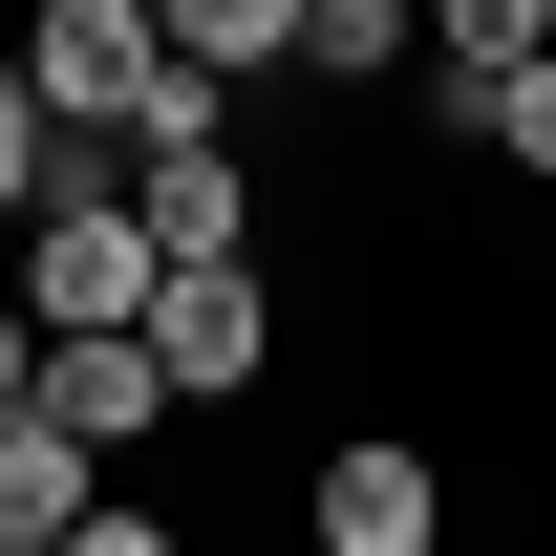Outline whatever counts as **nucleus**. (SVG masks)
<instances>
[{
	"label": "nucleus",
	"mask_w": 556,
	"mask_h": 556,
	"mask_svg": "<svg viewBox=\"0 0 556 556\" xmlns=\"http://www.w3.org/2000/svg\"><path fill=\"white\" fill-rule=\"evenodd\" d=\"M86 514H108V450L43 428V407H0V556H65Z\"/></svg>",
	"instance_id": "nucleus-6"
},
{
	"label": "nucleus",
	"mask_w": 556,
	"mask_h": 556,
	"mask_svg": "<svg viewBox=\"0 0 556 556\" xmlns=\"http://www.w3.org/2000/svg\"><path fill=\"white\" fill-rule=\"evenodd\" d=\"M65 556H193V535H172V514H150V492H108V514H86Z\"/></svg>",
	"instance_id": "nucleus-12"
},
{
	"label": "nucleus",
	"mask_w": 556,
	"mask_h": 556,
	"mask_svg": "<svg viewBox=\"0 0 556 556\" xmlns=\"http://www.w3.org/2000/svg\"><path fill=\"white\" fill-rule=\"evenodd\" d=\"M0 257H22V300H43V343H108V321H150V278H172L129 193H43Z\"/></svg>",
	"instance_id": "nucleus-1"
},
{
	"label": "nucleus",
	"mask_w": 556,
	"mask_h": 556,
	"mask_svg": "<svg viewBox=\"0 0 556 556\" xmlns=\"http://www.w3.org/2000/svg\"><path fill=\"white\" fill-rule=\"evenodd\" d=\"M0 407H43V300L0 278Z\"/></svg>",
	"instance_id": "nucleus-13"
},
{
	"label": "nucleus",
	"mask_w": 556,
	"mask_h": 556,
	"mask_svg": "<svg viewBox=\"0 0 556 556\" xmlns=\"http://www.w3.org/2000/svg\"><path fill=\"white\" fill-rule=\"evenodd\" d=\"M150 22H172V65H214V86L300 65V0H150Z\"/></svg>",
	"instance_id": "nucleus-10"
},
{
	"label": "nucleus",
	"mask_w": 556,
	"mask_h": 556,
	"mask_svg": "<svg viewBox=\"0 0 556 556\" xmlns=\"http://www.w3.org/2000/svg\"><path fill=\"white\" fill-rule=\"evenodd\" d=\"M535 43H556V0H428V86H492Z\"/></svg>",
	"instance_id": "nucleus-11"
},
{
	"label": "nucleus",
	"mask_w": 556,
	"mask_h": 556,
	"mask_svg": "<svg viewBox=\"0 0 556 556\" xmlns=\"http://www.w3.org/2000/svg\"><path fill=\"white\" fill-rule=\"evenodd\" d=\"M428 129L492 150V172H556V43H535V65H492V86H428Z\"/></svg>",
	"instance_id": "nucleus-8"
},
{
	"label": "nucleus",
	"mask_w": 556,
	"mask_h": 556,
	"mask_svg": "<svg viewBox=\"0 0 556 556\" xmlns=\"http://www.w3.org/2000/svg\"><path fill=\"white\" fill-rule=\"evenodd\" d=\"M129 214H150V257H172V278L257 257V172H236V129H214V150H150V172H129Z\"/></svg>",
	"instance_id": "nucleus-4"
},
{
	"label": "nucleus",
	"mask_w": 556,
	"mask_h": 556,
	"mask_svg": "<svg viewBox=\"0 0 556 556\" xmlns=\"http://www.w3.org/2000/svg\"><path fill=\"white\" fill-rule=\"evenodd\" d=\"M300 65L321 86H407L428 65V0H300Z\"/></svg>",
	"instance_id": "nucleus-9"
},
{
	"label": "nucleus",
	"mask_w": 556,
	"mask_h": 556,
	"mask_svg": "<svg viewBox=\"0 0 556 556\" xmlns=\"http://www.w3.org/2000/svg\"><path fill=\"white\" fill-rule=\"evenodd\" d=\"M300 514H321V556H450V471H428L407 428H343L300 471Z\"/></svg>",
	"instance_id": "nucleus-2"
},
{
	"label": "nucleus",
	"mask_w": 556,
	"mask_h": 556,
	"mask_svg": "<svg viewBox=\"0 0 556 556\" xmlns=\"http://www.w3.org/2000/svg\"><path fill=\"white\" fill-rule=\"evenodd\" d=\"M150 364H172L193 407H257V386H278V300H257V257H214V278H150Z\"/></svg>",
	"instance_id": "nucleus-3"
},
{
	"label": "nucleus",
	"mask_w": 556,
	"mask_h": 556,
	"mask_svg": "<svg viewBox=\"0 0 556 556\" xmlns=\"http://www.w3.org/2000/svg\"><path fill=\"white\" fill-rule=\"evenodd\" d=\"M108 172H129V150H86L65 108L22 86V43H0V236H22V214H43V193H108Z\"/></svg>",
	"instance_id": "nucleus-7"
},
{
	"label": "nucleus",
	"mask_w": 556,
	"mask_h": 556,
	"mask_svg": "<svg viewBox=\"0 0 556 556\" xmlns=\"http://www.w3.org/2000/svg\"><path fill=\"white\" fill-rule=\"evenodd\" d=\"M172 407H193V386L150 364V321H108V343H43V428H86V450H150Z\"/></svg>",
	"instance_id": "nucleus-5"
}]
</instances>
